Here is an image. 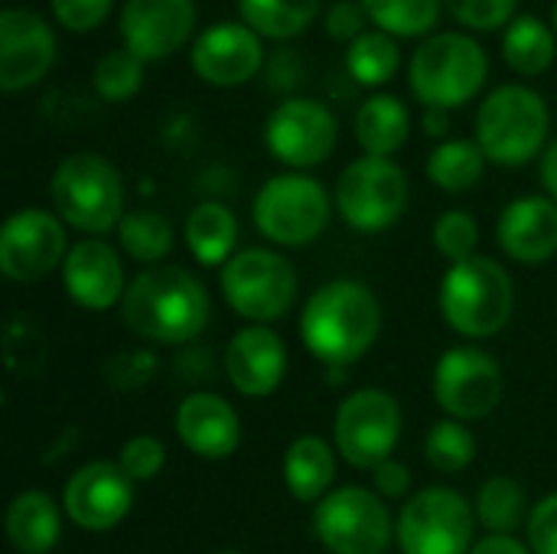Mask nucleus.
<instances>
[{"label": "nucleus", "instance_id": "obj_9", "mask_svg": "<svg viewBox=\"0 0 557 554\" xmlns=\"http://www.w3.org/2000/svg\"><path fill=\"white\" fill-rule=\"evenodd\" d=\"M405 554H470L473 513L470 503L447 487H428L411 496L395 526Z\"/></svg>", "mask_w": 557, "mask_h": 554}, {"label": "nucleus", "instance_id": "obj_6", "mask_svg": "<svg viewBox=\"0 0 557 554\" xmlns=\"http://www.w3.org/2000/svg\"><path fill=\"white\" fill-rule=\"evenodd\" d=\"M548 104L525 85H503L480 104L476 144L499 167H522L542 153L548 140Z\"/></svg>", "mask_w": 557, "mask_h": 554}, {"label": "nucleus", "instance_id": "obj_34", "mask_svg": "<svg viewBox=\"0 0 557 554\" xmlns=\"http://www.w3.org/2000/svg\"><path fill=\"white\" fill-rule=\"evenodd\" d=\"M398 62L401 52L388 33H362L346 49V69L362 85H385L388 78H395Z\"/></svg>", "mask_w": 557, "mask_h": 554}, {"label": "nucleus", "instance_id": "obj_38", "mask_svg": "<svg viewBox=\"0 0 557 554\" xmlns=\"http://www.w3.org/2000/svg\"><path fill=\"white\" fill-rule=\"evenodd\" d=\"M447 13L470 29H499L509 20H516L519 0H444Z\"/></svg>", "mask_w": 557, "mask_h": 554}, {"label": "nucleus", "instance_id": "obj_26", "mask_svg": "<svg viewBox=\"0 0 557 554\" xmlns=\"http://www.w3.org/2000/svg\"><path fill=\"white\" fill-rule=\"evenodd\" d=\"M411 134V114L395 95H372L356 111V140L366 157H392Z\"/></svg>", "mask_w": 557, "mask_h": 554}, {"label": "nucleus", "instance_id": "obj_47", "mask_svg": "<svg viewBox=\"0 0 557 554\" xmlns=\"http://www.w3.org/2000/svg\"><path fill=\"white\" fill-rule=\"evenodd\" d=\"M555 33H557V3H555Z\"/></svg>", "mask_w": 557, "mask_h": 554}, {"label": "nucleus", "instance_id": "obj_4", "mask_svg": "<svg viewBox=\"0 0 557 554\" xmlns=\"http://www.w3.org/2000/svg\"><path fill=\"white\" fill-rule=\"evenodd\" d=\"M512 281L509 274L483 255L450 264L441 281V313L444 320L473 340L499 333L512 317Z\"/></svg>", "mask_w": 557, "mask_h": 554}, {"label": "nucleus", "instance_id": "obj_18", "mask_svg": "<svg viewBox=\"0 0 557 554\" xmlns=\"http://www.w3.org/2000/svg\"><path fill=\"white\" fill-rule=\"evenodd\" d=\"M65 513L85 532H108L114 529L134 503V483L124 477L117 464L95 460L85 464L65 483Z\"/></svg>", "mask_w": 557, "mask_h": 554}, {"label": "nucleus", "instance_id": "obj_30", "mask_svg": "<svg viewBox=\"0 0 557 554\" xmlns=\"http://www.w3.org/2000/svg\"><path fill=\"white\" fill-rule=\"evenodd\" d=\"M483 167H486V153L480 144H470V140H444L428 157V176L444 193L473 189L483 176Z\"/></svg>", "mask_w": 557, "mask_h": 554}, {"label": "nucleus", "instance_id": "obj_25", "mask_svg": "<svg viewBox=\"0 0 557 554\" xmlns=\"http://www.w3.org/2000/svg\"><path fill=\"white\" fill-rule=\"evenodd\" d=\"M7 535H10V545L20 554L52 552V545L62 535L55 503L39 490L20 493L7 509Z\"/></svg>", "mask_w": 557, "mask_h": 554}, {"label": "nucleus", "instance_id": "obj_2", "mask_svg": "<svg viewBox=\"0 0 557 554\" xmlns=\"http://www.w3.org/2000/svg\"><path fill=\"white\" fill-rule=\"evenodd\" d=\"M382 327L375 294L359 281H330L304 307V346L326 366L343 369L362 359Z\"/></svg>", "mask_w": 557, "mask_h": 554}, {"label": "nucleus", "instance_id": "obj_20", "mask_svg": "<svg viewBox=\"0 0 557 554\" xmlns=\"http://www.w3.org/2000/svg\"><path fill=\"white\" fill-rule=\"evenodd\" d=\"M65 294L85 310H108L124 300V268L117 251L101 238H85L69 248L62 264Z\"/></svg>", "mask_w": 557, "mask_h": 554}, {"label": "nucleus", "instance_id": "obj_41", "mask_svg": "<svg viewBox=\"0 0 557 554\" xmlns=\"http://www.w3.org/2000/svg\"><path fill=\"white\" fill-rule=\"evenodd\" d=\"M529 545L535 554H557V493L545 496L529 516Z\"/></svg>", "mask_w": 557, "mask_h": 554}, {"label": "nucleus", "instance_id": "obj_43", "mask_svg": "<svg viewBox=\"0 0 557 554\" xmlns=\"http://www.w3.org/2000/svg\"><path fill=\"white\" fill-rule=\"evenodd\" d=\"M372 483L382 500H405L411 493V470L398 460H385L372 470Z\"/></svg>", "mask_w": 557, "mask_h": 554}, {"label": "nucleus", "instance_id": "obj_37", "mask_svg": "<svg viewBox=\"0 0 557 554\" xmlns=\"http://www.w3.org/2000/svg\"><path fill=\"white\" fill-rule=\"evenodd\" d=\"M476 242H480V229H476L473 216L463 209H450L434 222V248L444 258H450L454 264L473 258Z\"/></svg>", "mask_w": 557, "mask_h": 554}, {"label": "nucleus", "instance_id": "obj_11", "mask_svg": "<svg viewBox=\"0 0 557 554\" xmlns=\"http://www.w3.org/2000/svg\"><path fill=\"white\" fill-rule=\"evenodd\" d=\"M333 438L349 467L375 470L379 464L392 460V451L401 438V408L382 389L352 392L336 411Z\"/></svg>", "mask_w": 557, "mask_h": 554}, {"label": "nucleus", "instance_id": "obj_23", "mask_svg": "<svg viewBox=\"0 0 557 554\" xmlns=\"http://www.w3.org/2000/svg\"><path fill=\"white\" fill-rule=\"evenodd\" d=\"M176 434L196 457L222 460L235 454L242 441V424H238L235 408L225 398L196 392L183 398V405L176 408Z\"/></svg>", "mask_w": 557, "mask_h": 554}, {"label": "nucleus", "instance_id": "obj_45", "mask_svg": "<svg viewBox=\"0 0 557 554\" xmlns=\"http://www.w3.org/2000/svg\"><path fill=\"white\" fill-rule=\"evenodd\" d=\"M542 183H545L548 196L557 202V137L548 144V150L542 153Z\"/></svg>", "mask_w": 557, "mask_h": 554}, {"label": "nucleus", "instance_id": "obj_33", "mask_svg": "<svg viewBox=\"0 0 557 554\" xmlns=\"http://www.w3.org/2000/svg\"><path fill=\"white\" fill-rule=\"evenodd\" d=\"M117 238H121V248L140 264H153V261L166 258L173 248L170 222L160 212H147V209L127 212L117 225Z\"/></svg>", "mask_w": 557, "mask_h": 554}, {"label": "nucleus", "instance_id": "obj_36", "mask_svg": "<svg viewBox=\"0 0 557 554\" xmlns=\"http://www.w3.org/2000/svg\"><path fill=\"white\" fill-rule=\"evenodd\" d=\"M91 82H95L98 98H104V101H127L144 85V59H137L127 49L104 52L98 59V65H95Z\"/></svg>", "mask_w": 557, "mask_h": 554}, {"label": "nucleus", "instance_id": "obj_19", "mask_svg": "<svg viewBox=\"0 0 557 554\" xmlns=\"http://www.w3.org/2000/svg\"><path fill=\"white\" fill-rule=\"evenodd\" d=\"M193 69L202 82L232 88L258 75L264 49L261 36L245 23H215L202 29L193 42Z\"/></svg>", "mask_w": 557, "mask_h": 554}, {"label": "nucleus", "instance_id": "obj_40", "mask_svg": "<svg viewBox=\"0 0 557 554\" xmlns=\"http://www.w3.org/2000/svg\"><path fill=\"white\" fill-rule=\"evenodd\" d=\"M111 3L114 0H49L52 16L72 33H88L101 26L104 16L111 13Z\"/></svg>", "mask_w": 557, "mask_h": 554}, {"label": "nucleus", "instance_id": "obj_24", "mask_svg": "<svg viewBox=\"0 0 557 554\" xmlns=\"http://www.w3.org/2000/svg\"><path fill=\"white\" fill-rule=\"evenodd\" d=\"M336 477V454L323 438H297L284 454V483L297 503H320Z\"/></svg>", "mask_w": 557, "mask_h": 554}, {"label": "nucleus", "instance_id": "obj_22", "mask_svg": "<svg viewBox=\"0 0 557 554\" xmlns=\"http://www.w3.org/2000/svg\"><path fill=\"white\" fill-rule=\"evenodd\" d=\"M503 251L519 264H542L557 251V202L548 196H522L509 202L496 225Z\"/></svg>", "mask_w": 557, "mask_h": 554}, {"label": "nucleus", "instance_id": "obj_32", "mask_svg": "<svg viewBox=\"0 0 557 554\" xmlns=\"http://www.w3.org/2000/svg\"><path fill=\"white\" fill-rule=\"evenodd\" d=\"M476 516L490 535H512L525 519V490L509 477H493L480 487Z\"/></svg>", "mask_w": 557, "mask_h": 554}, {"label": "nucleus", "instance_id": "obj_42", "mask_svg": "<svg viewBox=\"0 0 557 554\" xmlns=\"http://www.w3.org/2000/svg\"><path fill=\"white\" fill-rule=\"evenodd\" d=\"M369 13L362 3H352V0H339L330 7L326 13V33L339 42H356L362 36V26H366Z\"/></svg>", "mask_w": 557, "mask_h": 554}, {"label": "nucleus", "instance_id": "obj_7", "mask_svg": "<svg viewBox=\"0 0 557 554\" xmlns=\"http://www.w3.org/2000/svg\"><path fill=\"white\" fill-rule=\"evenodd\" d=\"M222 294L238 317L264 327L290 310L297 297V274L287 258L268 248H248L222 264Z\"/></svg>", "mask_w": 557, "mask_h": 554}, {"label": "nucleus", "instance_id": "obj_28", "mask_svg": "<svg viewBox=\"0 0 557 554\" xmlns=\"http://www.w3.org/2000/svg\"><path fill=\"white\" fill-rule=\"evenodd\" d=\"M323 0H238L245 26L268 39H290L313 23Z\"/></svg>", "mask_w": 557, "mask_h": 554}, {"label": "nucleus", "instance_id": "obj_21", "mask_svg": "<svg viewBox=\"0 0 557 554\" xmlns=\"http://www.w3.org/2000/svg\"><path fill=\"white\" fill-rule=\"evenodd\" d=\"M225 372L245 398H268L287 372V349L268 327H245L228 340Z\"/></svg>", "mask_w": 557, "mask_h": 554}, {"label": "nucleus", "instance_id": "obj_12", "mask_svg": "<svg viewBox=\"0 0 557 554\" xmlns=\"http://www.w3.org/2000/svg\"><path fill=\"white\" fill-rule=\"evenodd\" d=\"M336 202L356 232H382L408 206V176L388 157L352 160L336 183Z\"/></svg>", "mask_w": 557, "mask_h": 554}, {"label": "nucleus", "instance_id": "obj_29", "mask_svg": "<svg viewBox=\"0 0 557 554\" xmlns=\"http://www.w3.org/2000/svg\"><path fill=\"white\" fill-rule=\"evenodd\" d=\"M506 62L522 75H542L555 62V33L539 16H516L503 39Z\"/></svg>", "mask_w": 557, "mask_h": 554}, {"label": "nucleus", "instance_id": "obj_44", "mask_svg": "<svg viewBox=\"0 0 557 554\" xmlns=\"http://www.w3.org/2000/svg\"><path fill=\"white\" fill-rule=\"evenodd\" d=\"M470 554H529V549H522V542H516L512 535H490L476 542Z\"/></svg>", "mask_w": 557, "mask_h": 554}, {"label": "nucleus", "instance_id": "obj_48", "mask_svg": "<svg viewBox=\"0 0 557 554\" xmlns=\"http://www.w3.org/2000/svg\"><path fill=\"white\" fill-rule=\"evenodd\" d=\"M219 554H238V552H219Z\"/></svg>", "mask_w": 557, "mask_h": 554}, {"label": "nucleus", "instance_id": "obj_35", "mask_svg": "<svg viewBox=\"0 0 557 554\" xmlns=\"http://www.w3.org/2000/svg\"><path fill=\"white\" fill-rule=\"evenodd\" d=\"M424 454H428V460H431L434 470H441V473H460V470H467L473 464L476 441H473L470 428H463L460 421H437L428 431Z\"/></svg>", "mask_w": 557, "mask_h": 554}, {"label": "nucleus", "instance_id": "obj_17", "mask_svg": "<svg viewBox=\"0 0 557 554\" xmlns=\"http://www.w3.org/2000/svg\"><path fill=\"white\" fill-rule=\"evenodd\" d=\"M196 3L193 0H124L121 39L137 59H166L193 36Z\"/></svg>", "mask_w": 557, "mask_h": 554}, {"label": "nucleus", "instance_id": "obj_39", "mask_svg": "<svg viewBox=\"0 0 557 554\" xmlns=\"http://www.w3.org/2000/svg\"><path fill=\"white\" fill-rule=\"evenodd\" d=\"M166 464V447L150 438V434H140V438H131L124 447H121V457H117V467L124 470V477L131 483H147L153 480Z\"/></svg>", "mask_w": 557, "mask_h": 554}, {"label": "nucleus", "instance_id": "obj_3", "mask_svg": "<svg viewBox=\"0 0 557 554\" xmlns=\"http://www.w3.org/2000/svg\"><path fill=\"white\" fill-rule=\"evenodd\" d=\"M49 196L59 219L88 235H104L127 216L121 173L98 153L65 157L49 180Z\"/></svg>", "mask_w": 557, "mask_h": 554}, {"label": "nucleus", "instance_id": "obj_8", "mask_svg": "<svg viewBox=\"0 0 557 554\" xmlns=\"http://www.w3.org/2000/svg\"><path fill=\"white\" fill-rule=\"evenodd\" d=\"M313 532L330 554H385L392 542V516L379 493L343 487L317 503Z\"/></svg>", "mask_w": 557, "mask_h": 554}, {"label": "nucleus", "instance_id": "obj_5", "mask_svg": "<svg viewBox=\"0 0 557 554\" xmlns=\"http://www.w3.org/2000/svg\"><path fill=\"white\" fill-rule=\"evenodd\" d=\"M490 59L483 46L463 33H437L424 39L408 65V85L428 108H460L486 82Z\"/></svg>", "mask_w": 557, "mask_h": 554}, {"label": "nucleus", "instance_id": "obj_31", "mask_svg": "<svg viewBox=\"0 0 557 554\" xmlns=\"http://www.w3.org/2000/svg\"><path fill=\"white\" fill-rule=\"evenodd\" d=\"M444 0H362L369 20L388 36H424L437 26Z\"/></svg>", "mask_w": 557, "mask_h": 554}, {"label": "nucleus", "instance_id": "obj_15", "mask_svg": "<svg viewBox=\"0 0 557 554\" xmlns=\"http://www.w3.org/2000/svg\"><path fill=\"white\" fill-rule=\"evenodd\" d=\"M65 232L52 212L20 209L0 229V271L10 281H42L65 264Z\"/></svg>", "mask_w": 557, "mask_h": 554}, {"label": "nucleus", "instance_id": "obj_27", "mask_svg": "<svg viewBox=\"0 0 557 554\" xmlns=\"http://www.w3.org/2000/svg\"><path fill=\"white\" fill-rule=\"evenodd\" d=\"M238 242V222L222 202H202L186 219V245L199 264H225Z\"/></svg>", "mask_w": 557, "mask_h": 554}, {"label": "nucleus", "instance_id": "obj_16", "mask_svg": "<svg viewBox=\"0 0 557 554\" xmlns=\"http://www.w3.org/2000/svg\"><path fill=\"white\" fill-rule=\"evenodd\" d=\"M55 62L52 26L26 7H7L0 13V88L16 95L39 78Z\"/></svg>", "mask_w": 557, "mask_h": 554}, {"label": "nucleus", "instance_id": "obj_14", "mask_svg": "<svg viewBox=\"0 0 557 554\" xmlns=\"http://www.w3.org/2000/svg\"><path fill=\"white\" fill-rule=\"evenodd\" d=\"M336 118L326 104L313 98H287L281 101L268 124H264V144L268 150L287 163V167H317L323 163L336 147Z\"/></svg>", "mask_w": 557, "mask_h": 554}, {"label": "nucleus", "instance_id": "obj_1", "mask_svg": "<svg viewBox=\"0 0 557 554\" xmlns=\"http://www.w3.org/2000/svg\"><path fill=\"white\" fill-rule=\"evenodd\" d=\"M124 327L150 343H189L209 323V294L183 268H147L121 300Z\"/></svg>", "mask_w": 557, "mask_h": 554}, {"label": "nucleus", "instance_id": "obj_10", "mask_svg": "<svg viewBox=\"0 0 557 554\" xmlns=\"http://www.w3.org/2000/svg\"><path fill=\"white\" fill-rule=\"evenodd\" d=\"M330 222L326 189L300 173H281L268 180L255 199V225L277 245L297 248L313 242Z\"/></svg>", "mask_w": 557, "mask_h": 554}, {"label": "nucleus", "instance_id": "obj_13", "mask_svg": "<svg viewBox=\"0 0 557 554\" xmlns=\"http://www.w3.org/2000/svg\"><path fill=\"white\" fill-rule=\"evenodd\" d=\"M503 398V372L493 356L473 346L447 349L434 369V402L457 421L486 418Z\"/></svg>", "mask_w": 557, "mask_h": 554}, {"label": "nucleus", "instance_id": "obj_46", "mask_svg": "<svg viewBox=\"0 0 557 554\" xmlns=\"http://www.w3.org/2000/svg\"><path fill=\"white\" fill-rule=\"evenodd\" d=\"M447 127H450L447 111H444V108H428V114H424V131H428L431 137H444Z\"/></svg>", "mask_w": 557, "mask_h": 554}]
</instances>
